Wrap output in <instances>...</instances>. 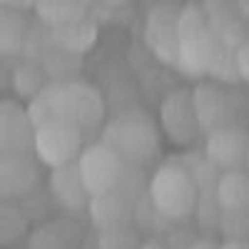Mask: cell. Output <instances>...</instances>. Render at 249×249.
Instances as JSON below:
<instances>
[{
  "label": "cell",
  "instance_id": "1",
  "mask_svg": "<svg viewBox=\"0 0 249 249\" xmlns=\"http://www.w3.org/2000/svg\"><path fill=\"white\" fill-rule=\"evenodd\" d=\"M28 112L33 122L55 117V120H65L85 132L102 117V102L92 88L82 85V82H65V85L43 90L35 97Z\"/></svg>",
  "mask_w": 249,
  "mask_h": 249
},
{
  "label": "cell",
  "instance_id": "2",
  "mask_svg": "<svg viewBox=\"0 0 249 249\" xmlns=\"http://www.w3.org/2000/svg\"><path fill=\"white\" fill-rule=\"evenodd\" d=\"M150 197L160 214L167 219H184L197 204V184L179 164H162L152 175Z\"/></svg>",
  "mask_w": 249,
  "mask_h": 249
},
{
  "label": "cell",
  "instance_id": "3",
  "mask_svg": "<svg viewBox=\"0 0 249 249\" xmlns=\"http://www.w3.org/2000/svg\"><path fill=\"white\" fill-rule=\"evenodd\" d=\"M37 160L48 167L72 164L82 152V130L65 120L45 117L33 122V144Z\"/></svg>",
  "mask_w": 249,
  "mask_h": 249
},
{
  "label": "cell",
  "instance_id": "4",
  "mask_svg": "<svg viewBox=\"0 0 249 249\" xmlns=\"http://www.w3.org/2000/svg\"><path fill=\"white\" fill-rule=\"evenodd\" d=\"M124 162L107 142L92 144V147L82 150L75 160L77 175L82 179V187L90 195V199H100L112 195L122 177H124Z\"/></svg>",
  "mask_w": 249,
  "mask_h": 249
},
{
  "label": "cell",
  "instance_id": "5",
  "mask_svg": "<svg viewBox=\"0 0 249 249\" xmlns=\"http://www.w3.org/2000/svg\"><path fill=\"white\" fill-rule=\"evenodd\" d=\"M105 142L124 162H144L147 157H152L157 147V135L144 117L127 115V117H120L110 127Z\"/></svg>",
  "mask_w": 249,
  "mask_h": 249
},
{
  "label": "cell",
  "instance_id": "6",
  "mask_svg": "<svg viewBox=\"0 0 249 249\" xmlns=\"http://www.w3.org/2000/svg\"><path fill=\"white\" fill-rule=\"evenodd\" d=\"M212 37L199 13H187L177 23V62L187 72H207L212 65Z\"/></svg>",
  "mask_w": 249,
  "mask_h": 249
},
{
  "label": "cell",
  "instance_id": "7",
  "mask_svg": "<svg viewBox=\"0 0 249 249\" xmlns=\"http://www.w3.org/2000/svg\"><path fill=\"white\" fill-rule=\"evenodd\" d=\"M33 144L30 112L13 102H0V155L25 152Z\"/></svg>",
  "mask_w": 249,
  "mask_h": 249
},
{
  "label": "cell",
  "instance_id": "8",
  "mask_svg": "<svg viewBox=\"0 0 249 249\" xmlns=\"http://www.w3.org/2000/svg\"><path fill=\"white\" fill-rule=\"evenodd\" d=\"M207 155L224 170H237L249 157V137L237 127H217L207 140Z\"/></svg>",
  "mask_w": 249,
  "mask_h": 249
},
{
  "label": "cell",
  "instance_id": "9",
  "mask_svg": "<svg viewBox=\"0 0 249 249\" xmlns=\"http://www.w3.org/2000/svg\"><path fill=\"white\" fill-rule=\"evenodd\" d=\"M162 124L170 140L190 142L195 137V127L199 124L195 100H190V95H182V92L167 97L162 107Z\"/></svg>",
  "mask_w": 249,
  "mask_h": 249
},
{
  "label": "cell",
  "instance_id": "10",
  "mask_svg": "<svg viewBox=\"0 0 249 249\" xmlns=\"http://www.w3.org/2000/svg\"><path fill=\"white\" fill-rule=\"evenodd\" d=\"M35 179V167L28 162L25 152L0 155V195H23Z\"/></svg>",
  "mask_w": 249,
  "mask_h": 249
},
{
  "label": "cell",
  "instance_id": "11",
  "mask_svg": "<svg viewBox=\"0 0 249 249\" xmlns=\"http://www.w3.org/2000/svg\"><path fill=\"white\" fill-rule=\"evenodd\" d=\"M219 204L230 212L249 210V175L239 170H227L219 182Z\"/></svg>",
  "mask_w": 249,
  "mask_h": 249
},
{
  "label": "cell",
  "instance_id": "12",
  "mask_svg": "<svg viewBox=\"0 0 249 249\" xmlns=\"http://www.w3.org/2000/svg\"><path fill=\"white\" fill-rule=\"evenodd\" d=\"M53 190L57 195V199L68 207H80L85 199H90V195L82 187V179L77 175V167L62 164V167L53 170Z\"/></svg>",
  "mask_w": 249,
  "mask_h": 249
},
{
  "label": "cell",
  "instance_id": "13",
  "mask_svg": "<svg viewBox=\"0 0 249 249\" xmlns=\"http://www.w3.org/2000/svg\"><path fill=\"white\" fill-rule=\"evenodd\" d=\"M23 43V23L15 13L0 10V53H15Z\"/></svg>",
  "mask_w": 249,
  "mask_h": 249
},
{
  "label": "cell",
  "instance_id": "14",
  "mask_svg": "<svg viewBox=\"0 0 249 249\" xmlns=\"http://www.w3.org/2000/svg\"><path fill=\"white\" fill-rule=\"evenodd\" d=\"M239 70H242L244 77H249V45L239 53Z\"/></svg>",
  "mask_w": 249,
  "mask_h": 249
},
{
  "label": "cell",
  "instance_id": "15",
  "mask_svg": "<svg viewBox=\"0 0 249 249\" xmlns=\"http://www.w3.org/2000/svg\"><path fill=\"white\" fill-rule=\"evenodd\" d=\"M0 3H3V0H0Z\"/></svg>",
  "mask_w": 249,
  "mask_h": 249
}]
</instances>
